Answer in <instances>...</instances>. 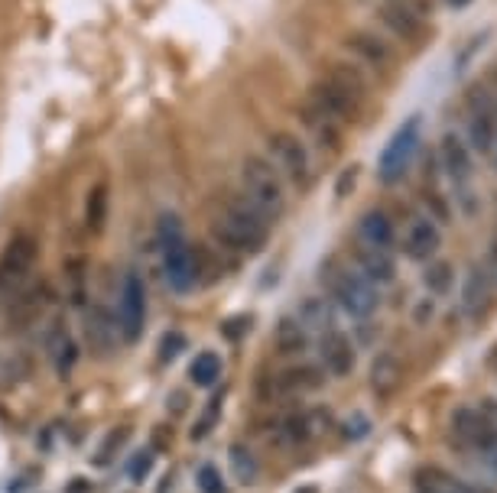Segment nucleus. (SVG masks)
Returning a JSON list of instances; mask_svg holds the SVG:
<instances>
[{
	"mask_svg": "<svg viewBox=\"0 0 497 493\" xmlns=\"http://www.w3.org/2000/svg\"><path fill=\"white\" fill-rule=\"evenodd\" d=\"M46 351H50L52 364H56V370L62 373V377L75 367L78 351H75L72 334H69V328L62 322H52L50 328H46Z\"/></svg>",
	"mask_w": 497,
	"mask_h": 493,
	"instance_id": "22",
	"label": "nucleus"
},
{
	"mask_svg": "<svg viewBox=\"0 0 497 493\" xmlns=\"http://www.w3.org/2000/svg\"><path fill=\"white\" fill-rule=\"evenodd\" d=\"M478 409H481V413H484V415H488L491 425H494V429H497V399H481Z\"/></svg>",
	"mask_w": 497,
	"mask_h": 493,
	"instance_id": "35",
	"label": "nucleus"
},
{
	"mask_svg": "<svg viewBox=\"0 0 497 493\" xmlns=\"http://www.w3.org/2000/svg\"><path fill=\"white\" fill-rule=\"evenodd\" d=\"M198 490L202 493H228L225 490V480H221L218 468H212V464H202V468H198Z\"/></svg>",
	"mask_w": 497,
	"mask_h": 493,
	"instance_id": "32",
	"label": "nucleus"
},
{
	"mask_svg": "<svg viewBox=\"0 0 497 493\" xmlns=\"http://www.w3.org/2000/svg\"><path fill=\"white\" fill-rule=\"evenodd\" d=\"M488 160H491V166H494V172H497V146H494V153H491Z\"/></svg>",
	"mask_w": 497,
	"mask_h": 493,
	"instance_id": "38",
	"label": "nucleus"
},
{
	"mask_svg": "<svg viewBox=\"0 0 497 493\" xmlns=\"http://www.w3.org/2000/svg\"><path fill=\"white\" fill-rule=\"evenodd\" d=\"M117 328L127 344H137L147 328V286L137 269H127L117 289Z\"/></svg>",
	"mask_w": 497,
	"mask_h": 493,
	"instance_id": "8",
	"label": "nucleus"
},
{
	"mask_svg": "<svg viewBox=\"0 0 497 493\" xmlns=\"http://www.w3.org/2000/svg\"><path fill=\"white\" fill-rule=\"evenodd\" d=\"M407 4H423V0H407Z\"/></svg>",
	"mask_w": 497,
	"mask_h": 493,
	"instance_id": "39",
	"label": "nucleus"
},
{
	"mask_svg": "<svg viewBox=\"0 0 497 493\" xmlns=\"http://www.w3.org/2000/svg\"><path fill=\"white\" fill-rule=\"evenodd\" d=\"M277 348H280V354H302V351L309 348V328H306V324H302L299 318H293V315L280 318Z\"/></svg>",
	"mask_w": 497,
	"mask_h": 493,
	"instance_id": "24",
	"label": "nucleus"
},
{
	"mask_svg": "<svg viewBox=\"0 0 497 493\" xmlns=\"http://www.w3.org/2000/svg\"><path fill=\"white\" fill-rule=\"evenodd\" d=\"M446 4H448V7H468V4H472V0H446Z\"/></svg>",
	"mask_w": 497,
	"mask_h": 493,
	"instance_id": "37",
	"label": "nucleus"
},
{
	"mask_svg": "<svg viewBox=\"0 0 497 493\" xmlns=\"http://www.w3.org/2000/svg\"><path fill=\"white\" fill-rule=\"evenodd\" d=\"M296 318H299L306 328H318V332H328V328H335L332 308L326 306V299H306Z\"/></svg>",
	"mask_w": 497,
	"mask_h": 493,
	"instance_id": "28",
	"label": "nucleus"
},
{
	"mask_svg": "<svg viewBox=\"0 0 497 493\" xmlns=\"http://www.w3.org/2000/svg\"><path fill=\"white\" fill-rule=\"evenodd\" d=\"M354 260H358V273L364 276V279H371L374 286H387L397 279V263H393L391 251H377V247L358 243Z\"/></svg>",
	"mask_w": 497,
	"mask_h": 493,
	"instance_id": "19",
	"label": "nucleus"
},
{
	"mask_svg": "<svg viewBox=\"0 0 497 493\" xmlns=\"http://www.w3.org/2000/svg\"><path fill=\"white\" fill-rule=\"evenodd\" d=\"M358 241L364 247H377V251H391L397 243V227H393L391 215L381 208H371L361 215L358 221Z\"/></svg>",
	"mask_w": 497,
	"mask_h": 493,
	"instance_id": "18",
	"label": "nucleus"
},
{
	"mask_svg": "<svg viewBox=\"0 0 497 493\" xmlns=\"http://www.w3.org/2000/svg\"><path fill=\"white\" fill-rule=\"evenodd\" d=\"M381 23L407 42H423L426 36V14L423 4H407V0H383L381 10Z\"/></svg>",
	"mask_w": 497,
	"mask_h": 493,
	"instance_id": "12",
	"label": "nucleus"
},
{
	"mask_svg": "<svg viewBox=\"0 0 497 493\" xmlns=\"http://www.w3.org/2000/svg\"><path fill=\"white\" fill-rule=\"evenodd\" d=\"M413 493H472V490L458 478H452L448 470L426 464V468H419L413 474Z\"/></svg>",
	"mask_w": 497,
	"mask_h": 493,
	"instance_id": "23",
	"label": "nucleus"
},
{
	"mask_svg": "<svg viewBox=\"0 0 497 493\" xmlns=\"http://www.w3.org/2000/svg\"><path fill=\"white\" fill-rule=\"evenodd\" d=\"M231 468H235L241 484H253L257 480V461L244 445H231Z\"/></svg>",
	"mask_w": 497,
	"mask_h": 493,
	"instance_id": "31",
	"label": "nucleus"
},
{
	"mask_svg": "<svg viewBox=\"0 0 497 493\" xmlns=\"http://www.w3.org/2000/svg\"><path fill=\"white\" fill-rule=\"evenodd\" d=\"M400 377H403V370H400L393 354H381L374 361V367H371V387H374L377 397H391L393 389L400 387Z\"/></svg>",
	"mask_w": 497,
	"mask_h": 493,
	"instance_id": "25",
	"label": "nucleus"
},
{
	"mask_svg": "<svg viewBox=\"0 0 497 493\" xmlns=\"http://www.w3.org/2000/svg\"><path fill=\"white\" fill-rule=\"evenodd\" d=\"M481 458H484V461H488V464H491V470H497V442H494V445H491V448H488V452L481 454Z\"/></svg>",
	"mask_w": 497,
	"mask_h": 493,
	"instance_id": "36",
	"label": "nucleus"
},
{
	"mask_svg": "<svg viewBox=\"0 0 497 493\" xmlns=\"http://www.w3.org/2000/svg\"><path fill=\"white\" fill-rule=\"evenodd\" d=\"M189 377H192L196 387H212L221 377V357L215 354V351H202V354L192 361V367H189Z\"/></svg>",
	"mask_w": 497,
	"mask_h": 493,
	"instance_id": "27",
	"label": "nucleus"
},
{
	"mask_svg": "<svg viewBox=\"0 0 497 493\" xmlns=\"http://www.w3.org/2000/svg\"><path fill=\"white\" fill-rule=\"evenodd\" d=\"M318 354H322V367H326L332 377H348L358 364V354H354V344L342 328H328L322 332L318 341Z\"/></svg>",
	"mask_w": 497,
	"mask_h": 493,
	"instance_id": "16",
	"label": "nucleus"
},
{
	"mask_svg": "<svg viewBox=\"0 0 497 493\" xmlns=\"http://www.w3.org/2000/svg\"><path fill=\"white\" fill-rule=\"evenodd\" d=\"M439 162L446 169L448 182L456 188V202L462 205L465 215H474L478 211V198H474V162H472V150L458 133H446L439 143Z\"/></svg>",
	"mask_w": 497,
	"mask_h": 493,
	"instance_id": "7",
	"label": "nucleus"
},
{
	"mask_svg": "<svg viewBox=\"0 0 497 493\" xmlns=\"http://www.w3.org/2000/svg\"><path fill=\"white\" fill-rule=\"evenodd\" d=\"M419 143H423V117L413 114V117H407L393 130V137L387 140V146L377 156V178H381L383 186H397L400 178L413 169Z\"/></svg>",
	"mask_w": 497,
	"mask_h": 493,
	"instance_id": "6",
	"label": "nucleus"
},
{
	"mask_svg": "<svg viewBox=\"0 0 497 493\" xmlns=\"http://www.w3.org/2000/svg\"><path fill=\"white\" fill-rule=\"evenodd\" d=\"M367 95V81L358 65L335 62V68L309 88V111L335 123H348L358 117Z\"/></svg>",
	"mask_w": 497,
	"mask_h": 493,
	"instance_id": "1",
	"label": "nucleus"
},
{
	"mask_svg": "<svg viewBox=\"0 0 497 493\" xmlns=\"http://www.w3.org/2000/svg\"><path fill=\"white\" fill-rule=\"evenodd\" d=\"M36 253H40L36 237L30 234L10 237L4 253H0V292H10V296H14V292L26 283V276H30V269H33L36 263Z\"/></svg>",
	"mask_w": 497,
	"mask_h": 493,
	"instance_id": "11",
	"label": "nucleus"
},
{
	"mask_svg": "<svg viewBox=\"0 0 497 493\" xmlns=\"http://www.w3.org/2000/svg\"><path fill=\"white\" fill-rule=\"evenodd\" d=\"M241 198L251 208H257L267 221H277L286 211V188L283 176L263 156H244L241 162Z\"/></svg>",
	"mask_w": 497,
	"mask_h": 493,
	"instance_id": "4",
	"label": "nucleus"
},
{
	"mask_svg": "<svg viewBox=\"0 0 497 493\" xmlns=\"http://www.w3.org/2000/svg\"><path fill=\"white\" fill-rule=\"evenodd\" d=\"M468 150L478 156H491L497 146V107L488 88H472L468 95Z\"/></svg>",
	"mask_w": 497,
	"mask_h": 493,
	"instance_id": "9",
	"label": "nucleus"
},
{
	"mask_svg": "<svg viewBox=\"0 0 497 493\" xmlns=\"http://www.w3.org/2000/svg\"><path fill=\"white\" fill-rule=\"evenodd\" d=\"M318 279L322 286L328 289L338 308L348 312L351 318H371L377 312V286L371 279L358 273V269H351L348 263H342L338 257H328L318 269Z\"/></svg>",
	"mask_w": 497,
	"mask_h": 493,
	"instance_id": "3",
	"label": "nucleus"
},
{
	"mask_svg": "<svg viewBox=\"0 0 497 493\" xmlns=\"http://www.w3.org/2000/svg\"><path fill=\"white\" fill-rule=\"evenodd\" d=\"M212 234L218 237L228 251L237 253H261L267 247L270 221L261 211L251 208L244 198H231L221 205V211L212 221Z\"/></svg>",
	"mask_w": 497,
	"mask_h": 493,
	"instance_id": "2",
	"label": "nucleus"
},
{
	"mask_svg": "<svg viewBox=\"0 0 497 493\" xmlns=\"http://www.w3.org/2000/svg\"><path fill=\"white\" fill-rule=\"evenodd\" d=\"M182 351H186V334L179 332L163 334V341H160V357H163V361H176Z\"/></svg>",
	"mask_w": 497,
	"mask_h": 493,
	"instance_id": "33",
	"label": "nucleus"
},
{
	"mask_svg": "<svg viewBox=\"0 0 497 493\" xmlns=\"http://www.w3.org/2000/svg\"><path fill=\"white\" fill-rule=\"evenodd\" d=\"M85 334H88L91 351H98L101 357H107L115 351L117 338H121V328H117V318L101 306L88 308V318H85Z\"/></svg>",
	"mask_w": 497,
	"mask_h": 493,
	"instance_id": "17",
	"label": "nucleus"
},
{
	"mask_svg": "<svg viewBox=\"0 0 497 493\" xmlns=\"http://www.w3.org/2000/svg\"><path fill=\"white\" fill-rule=\"evenodd\" d=\"M107 221V188L105 186H95L88 192V205H85V224L98 234L101 227Z\"/></svg>",
	"mask_w": 497,
	"mask_h": 493,
	"instance_id": "30",
	"label": "nucleus"
},
{
	"mask_svg": "<svg viewBox=\"0 0 497 493\" xmlns=\"http://www.w3.org/2000/svg\"><path fill=\"white\" fill-rule=\"evenodd\" d=\"M442 247V231L432 215H413L403 227V253L416 263H429Z\"/></svg>",
	"mask_w": 497,
	"mask_h": 493,
	"instance_id": "14",
	"label": "nucleus"
},
{
	"mask_svg": "<svg viewBox=\"0 0 497 493\" xmlns=\"http://www.w3.org/2000/svg\"><path fill=\"white\" fill-rule=\"evenodd\" d=\"M322 383L318 370L312 367H293V370H286L277 377V389L280 393H302V389H316Z\"/></svg>",
	"mask_w": 497,
	"mask_h": 493,
	"instance_id": "26",
	"label": "nucleus"
},
{
	"mask_svg": "<svg viewBox=\"0 0 497 493\" xmlns=\"http://www.w3.org/2000/svg\"><path fill=\"white\" fill-rule=\"evenodd\" d=\"M50 302V289L46 286H30V289L17 292V299L10 306V324L14 328H26L42 315V308Z\"/></svg>",
	"mask_w": 497,
	"mask_h": 493,
	"instance_id": "21",
	"label": "nucleus"
},
{
	"mask_svg": "<svg viewBox=\"0 0 497 493\" xmlns=\"http://www.w3.org/2000/svg\"><path fill=\"white\" fill-rule=\"evenodd\" d=\"M156 237H160V253H163V273L170 289L176 292H192L198 283V257L192 253L186 241V231H182V221L176 215H163L160 227H156Z\"/></svg>",
	"mask_w": 497,
	"mask_h": 493,
	"instance_id": "5",
	"label": "nucleus"
},
{
	"mask_svg": "<svg viewBox=\"0 0 497 493\" xmlns=\"http://www.w3.org/2000/svg\"><path fill=\"white\" fill-rule=\"evenodd\" d=\"M423 283H426V289H429L432 296H446V292H452L456 273H452V267H448L446 260H436V263H429V267H426Z\"/></svg>",
	"mask_w": 497,
	"mask_h": 493,
	"instance_id": "29",
	"label": "nucleus"
},
{
	"mask_svg": "<svg viewBox=\"0 0 497 493\" xmlns=\"http://www.w3.org/2000/svg\"><path fill=\"white\" fill-rule=\"evenodd\" d=\"M452 432L465 448H472L474 454H484L497 442V429L491 425V419L481 413L478 406H462L452 415Z\"/></svg>",
	"mask_w": 497,
	"mask_h": 493,
	"instance_id": "13",
	"label": "nucleus"
},
{
	"mask_svg": "<svg viewBox=\"0 0 497 493\" xmlns=\"http://www.w3.org/2000/svg\"><path fill=\"white\" fill-rule=\"evenodd\" d=\"M150 468H153V452H140L137 458H133V464H131L133 484H143V478L150 474Z\"/></svg>",
	"mask_w": 497,
	"mask_h": 493,
	"instance_id": "34",
	"label": "nucleus"
},
{
	"mask_svg": "<svg viewBox=\"0 0 497 493\" xmlns=\"http://www.w3.org/2000/svg\"><path fill=\"white\" fill-rule=\"evenodd\" d=\"M345 49H348L361 65H371L374 72H391L393 62H397V56H393V49L387 46V40H381L377 32H367V30L348 32V36H345Z\"/></svg>",
	"mask_w": 497,
	"mask_h": 493,
	"instance_id": "15",
	"label": "nucleus"
},
{
	"mask_svg": "<svg viewBox=\"0 0 497 493\" xmlns=\"http://www.w3.org/2000/svg\"><path fill=\"white\" fill-rule=\"evenodd\" d=\"M491 292H494V283L488 279L484 267H474L472 273L465 276V286H462V308L468 318H478L484 315V308L491 302Z\"/></svg>",
	"mask_w": 497,
	"mask_h": 493,
	"instance_id": "20",
	"label": "nucleus"
},
{
	"mask_svg": "<svg viewBox=\"0 0 497 493\" xmlns=\"http://www.w3.org/2000/svg\"><path fill=\"white\" fill-rule=\"evenodd\" d=\"M267 146H270V162L280 169V176L293 178L296 186H306V182H309L312 178L309 150H306V143H302L296 133L277 130V133H270Z\"/></svg>",
	"mask_w": 497,
	"mask_h": 493,
	"instance_id": "10",
	"label": "nucleus"
}]
</instances>
